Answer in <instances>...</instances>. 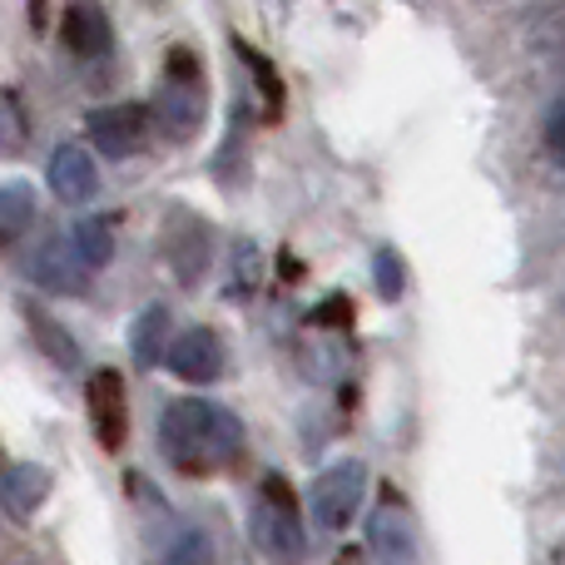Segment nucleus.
<instances>
[{
	"mask_svg": "<svg viewBox=\"0 0 565 565\" xmlns=\"http://www.w3.org/2000/svg\"><path fill=\"white\" fill-rule=\"evenodd\" d=\"M159 451L184 477H214L244 451V422L204 397H179L169 402L164 422H159Z\"/></svg>",
	"mask_w": 565,
	"mask_h": 565,
	"instance_id": "nucleus-1",
	"label": "nucleus"
},
{
	"mask_svg": "<svg viewBox=\"0 0 565 565\" xmlns=\"http://www.w3.org/2000/svg\"><path fill=\"white\" fill-rule=\"evenodd\" d=\"M362 497H367V467H362L358 457H342L318 471V481H312V491H308V511L322 531L342 536V531L358 521Z\"/></svg>",
	"mask_w": 565,
	"mask_h": 565,
	"instance_id": "nucleus-2",
	"label": "nucleus"
},
{
	"mask_svg": "<svg viewBox=\"0 0 565 565\" xmlns=\"http://www.w3.org/2000/svg\"><path fill=\"white\" fill-rule=\"evenodd\" d=\"M159 248H164L169 274L184 282V288H199L204 274L214 268V228H209V218H199L194 209H174V214L164 218Z\"/></svg>",
	"mask_w": 565,
	"mask_h": 565,
	"instance_id": "nucleus-3",
	"label": "nucleus"
},
{
	"mask_svg": "<svg viewBox=\"0 0 565 565\" xmlns=\"http://www.w3.org/2000/svg\"><path fill=\"white\" fill-rule=\"evenodd\" d=\"M367 556L372 565H422V536L397 491H382V507L367 516Z\"/></svg>",
	"mask_w": 565,
	"mask_h": 565,
	"instance_id": "nucleus-4",
	"label": "nucleus"
},
{
	"mask_svg": "<svg viewBox=\"0 0 565 565\" xmlns=\"http://www.w3.org/2000/svg\"><path fill=\"white\" fill-rule=\"evenodd\" d=\"M248 531H254V546L268 565H308V531H302V516L292 507L258 497Z\"/></svg>",
	"mask_w": 565,
	"mask_h": 565,
	"instance_id": "nucleus-5",
	"label": "nucleus"
},
{
	"mask_svg": "<svg viewBox=\"0 0 565 565\" xmlns=\"http://www.w3.org/2000/svg\"><path fill=\"white\" fill-rule=\"evenodd\" d=\"M204 119H209L204 79H164L154 109H149V125H159L174 145H189V139L204 129Z\"/></svg>",
	"mask_w": 565,
	"mask_h": 565,
	"instance_id": "nucleus-6",
	"label": "nucleus"
},
{
	"mask_svg": "<svg viewBox=\"0 0 565 565\" xmlns=\"http://www.w3.org/2000/svg\"><path fill=\"white\" fill-rule=\"evenodd\" d=\"M85 135H89V145H95L105 159H129V154H139V149H145V139H149V109L145 105L89 109Z\"/></svg>",
	"mask_w": 565,
	"mask_h": 565,
	"instance_id": "nucleus-7",
	"label": "nucleus"
},
{
	"mask_svg": "<svg viewBox=\"0 0 565 565\" xmlns=\"http://www.w3.org/2000/svg\"><path fill=\"white\" fill-rule=\"evenodd\" d=\"M85 407H89V427H95L99 447L105 451L125 447V437H129V397H125V377H119L115 367L89 372Z\"/></svg>",
	"mask_w": 565,
	"mask_h": 565,
	"instance_id": "nucleus-8",
	"label": "nucleus"
},
{
	"mask_svg": "<svg viewBox=\"0 0 565 565\" xmlns=\"http://www.w3.org/2000/svg\"><path fill=\"white\" fill-rule=\"evenodd\" d=\"M164 362L179 382H194V387H209V382L224 377V338L214 328H184L169 338Z\"/></svg>",
	"mask_w": 565,
	"mask_h": 565,
	"instance_id": "nucleus-9",
	"label": "nucleus"
},
{
	"mask_svg": "<svg viewBox=\"0 0 565 565\" xmlns=\"http://www.w3.org/2000/svg\"><path fill=\"white\" fill-rule=\"evenodd\" d=\"M25 274H30V282H40L45 292H85V282H89V268L79 264L75 244H70V238H60V234L45 238V244L25 258Z\"/></svg>",
	"mask_w": 565,
	"mask_h": 565,
	"instance_id": "nucleus-10",
	"label": "nucleus"
},
{
	"mask_svg": "<svg viewBox=\"0 0 565 565\" xmlns=\"http://www.w3.org/2000/svg\"><path fill=\"white\" fill-rule=\"evenodd\" d=\"M50 189H55L60 204H89V199L99 194V169L95 159H89V149L79 145H60L55 154H50Z\"/></svg>",
	"mask_w": 565,
	"mask_h": 565,
	"instance_id": "nucleus-11",
	"label": "nucleus"
},
{
	"mask_svg": "<svg viewBox=\"0 0 565 565\" xmlns=\"http://www.w3.org/2000/svg\"><path fill=\"white\" fill-rule=\"evenodd\" d=\"M50 497V471L35 467V461H15V467L0 471V507L10 511V516H35L40 507H45Z\"/></svg>",
	"mask_w": 565,
	"mask_h": 565,
	"instance_id": "nucleus-12",
	"label": "nucleus"
},
{
	"mask_svg": "<svg viewBox=\"0 0 565 565\" xmlns=\"http://www.w3.org/2000/svg\"><path fill=\"white\" fill-rule=\"evenodd\" d=\"M60 35H65L70 55H79V60H105L109 55V40H115V35H109V15L99 6H70Z\"/></svg>",
	"mask_w": 565,
	"mask_h": 565,
	"instance_id": "nucleus-13",
	"label": "nucleus"
},
{
	"mask_svg": "<svg viewBox=\"0 0 565 565\" xmlns=\"http://www.w3.org/2000/svg\"><path fill=\"white\" fill-rule=\"evenodd\" d=\"M164 348H169V308H145L129 328V352H135V367H159L164 362Z\"/></svg>",
	"mask_w": 565,
	"mask_h": 565,
	"instance_id": "nucleus-14",
	"label": "nucleus"
},
{
	"mask_svg": "<svg viewBox=\"0 0 565 565\" xmlns=\"http://www.w3.org/2000/svg\"><path fill=\"white\" fill-rule=\"evenodd\" d=\"M25 322H30V332H35L40 352H45V358L55 362V367H65V372H75V367H79V348H75V338H70V332L60 328V322L50 318L45 308L25 302Z\"/></svg>",
	"mask_w": 565,
	"mask_h": 565,
	"instance_id": "nucleus-15",
	"label": "nucleus"
},
{
	"mask_svg": "<svg viewBox=\"0 0 565 565\" xmlns=\"http://www.w3.org/2000/svg\"><path fill=\"white\" fill-rule=\"evenodd\" d=\"M30 224H35V189H30L25 179L0 184V244L20 238Z\"/></svg>",
	"mask_w": 565,
	"mask_h": 565,
	"instance_id": "nucleus-16",
	"label": "nucleus"
},
{
	"mask_svg": "<svg viewBox=\"0 0 565 565\" xmlns=\"http://www.w3.org/2000/svg\"><path fill=\"white\" fill-rule=\"evenodd\" d=\"M264 288V254H258L254 238H234V254H228V298H254Z\"/></svg>",
	"mask_w": 565,
	"mask_h": 565,
	"instance_id": "nucleus-17",
	"label": "nucleus"
},
{
	"mask_svg": "<svg viewBox=\"0 0 565 565\" xmlns=\"http://www.w3.org/2000/svg\"><path fill=\"white\" fill-rule=\"evenodd\" d=\"M70 244H75L79 264H85L89 274H95V268H105L109 258H115V234H109L105 218H79L75 234H70Z\"/></svg>",
	"mask_w": 565,
	"mask_h": 565,
	"instance_id": "nucleus-18",
	"label": "nucleus"
},
{
	"mask_svg": "<svg viewBox=\"0 0 565 565\" xmlns=\"http://www.w3.org/2000/svg\"><path fill=\"white\" fill-rule=\"evenodd\" d=\"M238 55H244L248 75H254V85L264 89V99H268V115H282V99H288V89H282L278 65H274V60H268V55H258L254 45H244V40H238Z\"/></svg>",
	"mask_w": 565,
	"mask_h": 565,
	"instance_id": "nucleus-19",
	"label": "nucleus"
},
{
	"mask_svg": "<svg viewBox=\"0 0 565 565\" xmlns=\"http://www.w3.org/2000/svg\"><path fill=\"white\" fill-rule=\"evenodd\" d=\"M372 282H377V292L387 302H397L402 292H407V268H402L397 248H377V254H372Z\"/></svg>",
	"mask_w": 565,
	"mask_h": 565,
	"instance_id": "nucleus-20",
	"label": "nucleus"
},
{
	"mask_svg": "<svg viewBox=\"0 0 565 565\" xmlns=\"http://www.w3.org/2000/svg\"><path fill=\"white\" fill-rule=\"evenodd\" d=\"M312 322H318V328H348L352 322V298L348 292H328V298L312 308Z\"/></svg>",
	"mask_w": 565,
	"mask_h": 565,
	"instance_id": "nucleus-21",
	"label": "nucleus"
},
{
	"mask_svg": "<svg viewBox=\"0 0 565 565\" xmlns=\"http://www.w3.org/2000/svg\"><path fill=\"white\" fill-rule=\"evenodd\" d=\"M164 79H204V65H199V55L189 45H174V50H169Z\"/></svg>",
	"mask_w": 565,
	"mask_h": 565,
	"instance_id": "nucleus-22",
	"label": "nucleus"
},
{
	"mask_svg": "<svg viewBox=\"0 0 565 565\" xmlns=\"http://www.w3.org/2000/svg\"><path fill=\"white\" fill-rule=\"evenodd\" d=\"M20 139H25V119L15 115L10 99H0V154H6V149H20Z\"/></svg>",
	"mask_w": 565,
	"mask_h": 565,
	"instance_id": "nucleus-23",
	"label": "nucleus"
},
{
	"mask_svg": "<svg viewBox=\"0 0 565 565\" xmlns=\"http://www.w3.org/2000/svg\"><path fill=\"white\" fill-rule=\"evenodd\" d=\"M546 145L565 159V99H556V109L546 115Z\"/></svg>",
	"mask_w": 565,
	"mask_h": 565,
	"instance_id": "nucleus-24",
	"label": "nucleus"
},
{
	"mask_svg": "<svg viewBox=\"0 0 565 565\" xmlns=\"http://www.w3.org/2000/svg\"><path fill=\"white\" fill-rule=\"evenodd\" d=\"M278 274H282V282H298V278H302V264L288 254V248L278 254Z\"/></svg>",
	"mask_w": 565,
	"mask_h": 565,
	"instance_id": "nucleus-25",
	"label": "nucleus"
},
{
	"mask_svg": "<svg viewBox=\"0 0 565 565\" xmlns=\"http://www.w3.org/2000/svg\"><path fill=\"white\" fill-rule=\"evenodd\" d=\"M30 25L45 30V0H30Z\"/></svg>",
	"mask_w": 565,
	"mask_h": 565,
	"instance_id": "nucleus-26",
	"label": "nucleus"
},
{
	"mask_svg": "<svg viewBox=\"0 0 565 565\" xmlns=\"http://www.w3.org/2000/svg\"><path fill=\"white\" fill-rule=\"evenodd\" d=\"M556 565H565V546H561V551H556Z\"/></svg>",
	"mask_w": 565,
	"mask_h": 565,
	"instance_id": "nucleus-27",
	"label": "nucleus"
}]
</instances>
